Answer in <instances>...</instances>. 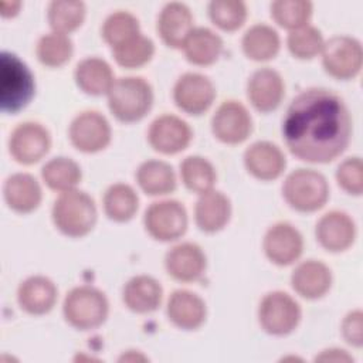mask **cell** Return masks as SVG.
Segmentation results:
<instances>
[{"mask_svg":"<svg viewBox=\"0 0 363 363\" xmlns=\"http://www.w3.org/2000/svg\"><path fill=\"white\" fill-rule=\"evenodd\" d=\"M182 48L189 62L194 65H211L223 51V40L213 30L197 27L191 30Z\"/></svg>","mask_w":363,"mask_h":363,"instance_id":"cell-28","label":"cell"},{"mask_svg":"<svg viewBox=\"0 0 363 363\" xmlns=\"http://www.w3.org/2000/svg\"><path fill=\"white\" fill-rule=\"evenodd\" d=\"M214 136L228 145L244 142L252 130V119L247 108L237 101L223 102L211 119Z\"/></svg>","mask_w":363,"mask_h":363,"instance_id":"cell-13","label":"cell"},{"mask_svg":"<svg viewBox=\"0 0 363 363\" xmlns=\"http://www.w3.org/2000/svg\"><path fill=\"white\" fill-rule=\"evenodd\" d=\"M282 196L292 208L312 213L326 204L329 184L322 173L312 169H298L286 176L282 184Z\"/></svg>","mask_w":363,"mask_h":363,"instance_id":"cell-6","label":"cell"},{"mask_svg":"<svg viewBox=\"0 0 363 363\" xmlns=\"http://www.w3.org/2000/svg\"><path fill=\"white\" fill-rule=\"evenodd\" d=\"M291 284L296 294L306 299L322 298L332 286L329 267L316 259L301 262L291 275Z\"/></svg>","mask_w":363,"mask_h":363,"instance_id":"cell-23","label":"cell"},{"mask_svg":"<svg viewBox=\"0 0 363 363\" xmlns=\"http://www.w3.org/2000/svg\"><path fill=\"white\" fill-rule=\"evenodd\" d=\"M147 140L156 152L174 155L189 146L191 129L186 121L176 115H160L150 123Z\"/></svg>","mask_w":363,"mask_h":363,"instance_id":"cell-14","label":"cell"},{"mask_svg":"<svg viewBox=\"0 0 363 363\" xmlns=\"http://www.w3.org/2000/svg\"><path fill=\"white\" fill-rule=\"evenodd\" d=\"M102 203L108 218L118 223H125L136 214L139 197L129 184L115 183L106 189Z\"/></svg>","mask_w":363,"mask_h":363,"instance_id":"cell-31","label":"cell"},{"mask_svg":"<svg viewBox=\"0 0 363 363\" xmlns=\"http://www.w3.org/2000/svg\"><path fill=\"white\" fill-rule=\"evenodd\" d=\"M337 184L349 194L360 196L363 191V163L357 156L345 159L336 170Z\"/></svg>","mask_w":363,"mask_h":363,"instance_id":"cell-41","label":"cell"},{"mask_svg":"<svg viewBox=\"0 0 363 363\" xmlns=\"http://www.w3.org/2000/svg\"><path fill=\"white\" fill-rule=\"evenodd\" d=\"M242 51L254 61H268L274 58L281 47L278 33L267 24H254L242 37Z\"/></svg>","mask_w":363,"mask_h":363,"instance_id":"cell-30","label":"cell"},{"mask_svg":"<svg viewBox=\"0 0 363 363\" xmlns=\"http://www.w3.org/2000/svg\"><path fill=\"white\" fill-rule=\"evenodd\" d=\"M312 10V3L308 0H277L271 3V16L275 23L291 31L308 26Z\"/></svg>","mask_w":363,"mask_h":363,"instance_id":"cell-36","label":"cell"},{"mask_svg":"<svg viewBox=\"0 0 363 363\" xmlns=\"http://www.w3.org/2000/svg\"><path fill=\"white\" fill-rule=\"evenodd\" d=\"M69 140L81 152L95 153L111 142V126L104 115L96 111H85L77 115L69 125Z\"/></svg>","mask_w":363,"mask_h":363,"instance_id":"cell-11","label":"cell"},{"mask_svg":"<svg viewBox=\"0 0 363 363\" xmlns=\"http://www.w3.org/2000/svg\"><path fill=\"white\" fill-rule=\"evenodd\" d=\"M113 58L125 68H138L149 62L155 54V44L142 33L112 48Z\"/></svg>","mask_w":363,"mask_h":363,"instance_id":"cell-38","label":"cell"},{"mask_svg":"<svg viewBox=\"0 0 363 363\" xmlns=\"http://www.w3.org/2000/svg\"><path fill=\"white\" fill-rule=\"evenodd\" d=\"M3 193L7 206L21 214L35 210L43 197L38 182L28 173H16L7 177Z\"/></svg>","mask_w":363,"mask_h":363,"instance_id":"cell-26","label":"cell"},{"mask_svg":"<svg viewBox=\"0 0 363 363\" xmlns=\"http://www.w3.org/2000/svg\"><path fill=\"white\" fill-rule=\"evenodd\" d=\"M262 247L271 262L284 267L295 262L301 257L303 238L292 224L277 223L265 233Z\"/></svg>","mask_w":363,"mask_h":363,"instance_id":"cell-15","label":"cell"},{"mask_svg":"<svg viewBox=\"0 0 363 363\" xmlns=\"http://www.w3.org/2000/svg\"><path fill=\"white\" fill-rule=\"evenodd\" d=\"M50 146V132L38 122H23L17 125L9 139V152L21 164L37 163L48 153Z\"/></svg>","mask_w":363,"mask_h":363,"instance_id":"cell-10","label":"cell"},{"mask_svg":"<svg viewBox=\"0 0 363 363\" xmlns=\"http://www.w3.org/2000/svg\"><path fill=\"white\" fill-rule=\"evenodd\" d=\"M74 51L71 38L67 34L50 33L44 34L35 47V54L38 61L45 67H61L69 61Z\"/></svg>","mask_w":363,"mask_h":363,"instance_id":"cell-35","label":"cell"},{"mask_svg":"<svg viewBox=\"0 0 363 363\" xmlns=\"http://www.w3.org/2000/svg\"><path fill=\"white\" fill-rule=\"evenodd\" d=\"M291 54L299 60H311L316 57L323 48L322 33L313 26H303L292 30L286 40Z\"/></svg>","mask_w":363,"mask_h":363,"instance_id":"cell-40","label":"cell"},{"mask_svg":"<svg viewBox=\"0 0 363 363\" xmlns=\"http://www.w3.org/2000/svg\"><path fill=\"white\" fill-rule=\"evenodd\" d=\"M169 320L184 330H194L200 328L207 315L206 302L194 292L187 289L174 291L167 301Z\"/></svg>","mask_w":363,"mask_h":363,"instance_id":"cell-20","label":"cell"},{"mask_svg":"<svg viewBox=\"0 0 363 363\" xmlns=\"http://www.w3.org/2000/svg\"><path fill=\"white\" fill-rule=\"evenodd\" d=\"M164 267L172 278L182 282H193L203 277L207 259L197 244L182 242L167 251Z\"/></svg>","mask_w":363,"mask_h":363,"instance_id":"cell-16","label":"cell"},{"mask_svg":"<svg viewBox=\"0 0 363 363\" xmlns=\"http://www.w3.org/2000/svg\"><path fill=\"white\" fill-rule=\"evenodd\" d=\"M316 360L349 362V360H352V356H349L345 350H340V349H329V350H323L322 354L316 356Z\"/></svg>","mask_w":363,"mask_h":363,"instance_id":"cell-43","label":"cell"},{"mask_svg":"<svg viewBox=\"0 0 363 363\" xmlns=\"http://www.w3.org/2000/svg\"><path fill=\"white\" fill-rule=\"evenodd\" d=\"M325 71L336 79L354 78L362 68L363 50L360 43L349 35H335L322 48Z\"/></svg>","mask_w":363,"mask_h":363,"instance_id":"cell-8","label":"cell"},{"mask_svg":"<svg viewBox=\"0 0 363 363\" xmlns=\"http://www.w3.org/2000/svg\"><path fill=\"white\" fill-rule=\"evenodd\" d=\"M231 216V204L225 194L217 190L201 193L194 206L197 227L206 233H217L225 227Z\"/></svg>","mask_w":363,"mask_h":363,"instance_id":"cell-24","label":"cell"},{"mask_svg":"<svg viewBox=\"0 0 363 363\" xmlns=\"http://www.w3.org/2000/svg\"><path fill=\"white\" fill-rule=\"evenodd\" d=\"M244 164L254 177L268 182L282 174L286 166V159L277 145L259 140L245 150Z\"/></svg>","mask_w":363,"mask_h":363,"instance_id":"cell-19","label":"cell"},{"mask_svg":"<svg viewBox=\"0 0 363 363\" xmlns=\"http://www.w3.org/2000/svg\"><path fill=\"white\" fill-rule=\"evenodd\" d=\"M35 92L30 68L16 55L3 51L0 55V106L3 112L17 113L26 108Z\"/></svg>","mask_w":363,"mask_h":363,"instance_id":"cell-2","label":"cell"},{"mask_svg":"<svg viewBox=\"0 0 363 363\" xmlns=\"http://www.w3.org/2000/svg\"><path fill=\"white\" fill-rule=\"evenodd\" d=\"M211 21L225 31L240 28L247 18V6L240 0H213L208 4Z\"/></svg>","mask_w":363,"mask_h":363,"instance_id":"cell-39","label":"cell"},{"mask_svg":"<svg viewBox=\"0 0 363 363\" xmlns=\"http://www.w3.org/2000/svg\"><path fill=\"white\" fill-rule=\"evenodd\" d=\"M143 224L155 240L174 241L187 230V213L177 200L155 201L146 208Z\"/></svg>","mask_w":363,"mask_h":363,"instance_id":"cell-9","label":"cell"},{"mask_svg":"<svg viewBox=\"0 0 363 363\" xmlns=\"http://www.w3.org/2000/svg\"><path fill=\"white\" fill-rule=\"evenodd\" d=\"M362 328H363L362 311L356 309V311L349 312L340 325L343 339L349 345H352L354 347H360L363 343V329Z\"/></svg>","mask_w":363,"mask_h":363,"instance_id":"cell-42","label":"cell"},{"mask_svg":"<svg viewBox=\"0 0 363 363\" xmlns=\"http://www.w3.org/2000/svg\"><path fill=\"white\" fill-rule=\"evenodd\" d=\"M193 28L190 9L179 1L167 3L157 17V33L162 41L172 48H182Z\"/></svg>","mask_w":363,"mask_h":363,"instance_id":"cell-21","label":"cell"},{"mask_svg":"<svg viewBox=\"0 0 363 363\" xmlns=\"http://www.w3.org/2000/svg\"><path fill=\"white\" fill-rule=\"evenodd\" d=\"M301 318V306L286 292H269L259 302L258 320L261 328L269 335L284 336L294 332Z\"/></svg>","mask_w":363,"mask_h":363,"instance_id":"cell-7","label":"cell"},{"mask_svg":"<svg viewBox=\"0 0 363 363\" xmlns=\"http://www.w3.org/2000/svg\"><path fill=\"white\" fill-rule=\"evenodd\" d=\"M55 227L68 237L86 235L96 223V206L94 199L81 190H68L58 196L52 206Z\"/></svg>","mask_w":363,"mask_h":363,"instance_id":"cell-3","label":"cell"},{"mask_svg":"<svg viewBox=\"0 0 363 363\" xmlns=\"http://www.w3.org/2000/svg\"><path fill=\"white\" fill-rule=\"evenodd\" d=\"M163 298V289L159 281L149 275H136L130 278L122 292L123 303L136 313H149L159 308Z\"/></svg>","mask_w":363,"mask_h":363,"instance_id":"cell-25","label":"cell"},{"mask_svg":"<svg viewBox=\"0 0 363 363\" xmlns=\"http://www.w3.org/2000/svg\"><path fill=\"white\" fill-rule=\"evenodd\" d=\"M21 3L20 1H7V0H1L0 1V14L3 17H14L18 10H20Z\"/></svg>","mask_w":363,"mask_h":363,"instance_id":"cell-44","label":"cell"},{"mask_svg":"<svg viewBox=\"0 0 363 363\" xmlns=\"http://www.w3.org/2000/svg\"><path fill=\"white\" fill-rule=\"evenodd\" d=\"M109 312V303L102 291L89 285L72 288L62 305L65 320L75 329L89 330L101 326Z\"/></svg>","mask_w":363,"mask_h":363,"instance_id":"cell-5","label":"cell"},{"mask_svg":"<svg viewBox=\"0 0 363 363\" xmlns=\"http://www.w3.org/2000/svg\"><path fill=\"white\" fill-rule=\"evenodd\" d=\"M140 34L139 20L129 11H115L106 17L102 26V37L112 48Z\"/></svg>","mask_w":363,"mask_h":363,"instance_id":"cell-37","label":"cell"},{"mask_svg":"<svg viewBox=\"0 0 363 363\" xmlns=\"http://www.w3.org/2000/svg\"><path fill=\"white\" fill-rule=\"evenodd\" d=\"M316 240L328 251L340 252L347 250L356 238V225L349 214L343 211H329L316 224Z\"/></svg>","mask_w":363,"mask_h":363,"instance_id":"cell-17","label":"cell"},{"mask_svg":"<svg viewBox=\"0 0 363 363\" xmlns=\"http://www.w3.org/2000/svg\"><path fill=\"white\" fill-rule=\"evenodd\" d=\"M284 79L272 68H261L252 72L247 85V95L252 106L259 112L277 109L284 98Z\"/></svg>","mask_w":363,"mask_h":363,"instance_id":"cell-18","label":"cell"},{"mask_svg":"<svg viewBox=\"0 0 363 363\" xmlns=\"http://www.w3.org/2000/svg\"><path fill=\"white\" fill-rule=\"evenodd\" d=\"M108 95V106L121 122H136L146 116L153 105V89L140 77L115 79Z\"/></svg>","mask_w":363,"mask_h":363,"instance_id":"cell-4","label":"cell"},{"mask_svg":"<svg viewBox=\"0 0 363 363\" xmlns=\"http://www.w3.org/2000/svg\"><path fill=\"white\" fill-rule=\"evenodd\" d=\"M85 13V4L82 1L54 0L48 4L47 20L52 31L68 34L84 23Z\"/></svg>","mask_w":363,"mask_h":363,"instance_id":"cell-33","label":"cell"},{"mask_svg":"<svg viewBox=\"0 0 363 363\" xmlns=\"http://www.w3.org/2000/svg\"><path fill=\"white\" fill-rule=\"evenodd\" d=\"M41 177L44 183L55 191L74 190L81 182L82 173L77 162L69 157H54L48 160L41 169Z\"/></svg>","mask_w":363,"mask_h":363,"instance_id":"cell-32","label":"cell"},{"mask_svg":"<svg viewBox=\"0 0 363 363\" xmlns=\"http://www.w3.org/2000/svg\"><path fill=\"white\" fill-rule=\"evenodd\" d=\"M140 189L149 196H164L176 189L173 167L163 160H146L136 170Z\"/></svg>","mask_w":363,"mask_h":363,"instance_id":"cell-29","label":"cell"},{"mask_svg":"<svg viewBox=\"0 0 363 363\" xmlns=\"http://www.w3.org/2000/svg\"><path fill=\"white\" fill-rule=\"evenodd\" d=\"M216 88L203 74L186 72L174 84L173 99L186 113L201 115L214 102Z\"/></svg>","mask_w":363,"mask_h":363,"instance_id":"cell-12","label":"cell"},{"mask_svg":"<svg viewBox=\"0 0 363 363\" xmlns=\"http://www.w3.org/2000/svg\"><path fill=\"white\" fill-rule=\"evenodd\" d=\"M55 284L43 275H33L24 279L17 289V301L23 311L30 315H44L57 302Z\"/></svg>","mask_w":363,"mask_h":363,"instance_id":"cell-22","label":"cell"},{"mask_svg":"<svg viewBox=\"0 0 363 363\" xmlns=\"http://www.w3.org/2000/svg\"><path fill=\"white\" fill-rule=\"evenodd\" d=\"M74 78L79 89L89 95L108 94L115 82L111 65L98 57H88L75 67Z\"/></svg>","mask_w":363,"mask_h":363,"instance_id":"cell-27","label":"cell"},{"mask_svg":"<svg viewBox=\"0 0 363 363\" xmlns=\"http://www.w3.org/2000/svg\"><path fill=\"white\" fill-rule=\"evenodd\" d=\"M180 176L184 186L199 194L211 190L217 179L213 164L201 156H187L180 163Z\"/></svg>","mask_w":363,"mask_h":363,"instance_id":"cell-34","label":"cell"},{"mask_svg":"<svg viewBox=\"0 0 363 363\" xmlns=\"http://www.w3.org/2000/svg\"><path fill=\"white\" fill-rule=\"evenodd\" d=\"M282 135L286 147L298 159L329 163L347 147L352 118L337 94L326 88H308L289 104Z\"/></svg>","mask_w":363,"mask_h":363,"instance_id":"cell-1","label":"cell"}]
</instances>
